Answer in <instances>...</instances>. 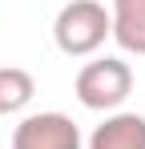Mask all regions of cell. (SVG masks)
<instances>
[{"mask_svg":"<svg viewBox=\"0 0 145 149\" xmlns=\"http://www.w3.org/2000/svg\"><path fill=\"white\" fill-rule=\"evenodd\" d=\"M32 93H36V85H32V77L24 73V69H16V65L0 69V117L24 109L32 101Z\"/></svg>","mask_w":145,"mask_h":149,"instance_id":"cell-6","label":"cell"},{"mask_svg":"<svg viewBox=\"0 0 145 149\" xmlns=\"http://www.w3.org/2000/svg\"><path fill=\"white\" fill-rule=\"evenodd\" d=\"M113 36L125 52L145 56V0H113Z\"/></svg>","mask_w":145,"mask_h":149,"instance_id":"cell-5","label":"cell"},{"mask_svg":"<svg viewBox=\"0 0 145 149\" xmlns=\"http://www.w3.org/2000/svg\"><path fill=\"white\" fill-rule=\"evenodd\" d=\"M129 93H133V73L125 61L105 56L77 73V101L85 109H117Z\"/></svg>","mask_w":145,"mask_h":149,"instance_id":"cell-2","label":"cell"},{"mask_svg":"<svg viewBox=\"0 0 145 149\" xmlns=\"http://www.w3.org/2000/svg\"><path fill=\"white\" fill-rule=\"evenodd\" d=\"M109 32H113V20L105 12V4H97V0H72V4H65L61 16H56V24H52L56 45L69 56H85V52L101 49Z\"/></svg>","mask_w":145,"mask_h":149,"instance_id":"cell-1","label":"cell"},{"mask_svg":"<svg viewBox=\"0 0 145 149\" xmlns=\"http://www.w3.org/2000/svg\"><path fill=\"white\" fill-rule=\"evenodd\" d=\"M89 149H145V117L137 113H117L105 125H97Z\"/></svg>","mask_w":145,"mask_h":149,"instance_id":"cell-4","label":"cell"},{"mask_svg":"<svg viewBox=\"0 0 145 149\" xmlns=\"http://www.w3.org/2000/svg\"><path fill=\"white\" fill-rule=\"evenodd\" d=\"M12 149H81V129L65 113H36L16 125Z\"/></svg>","mask_w":145,"mask_h":149,"instance_id":"cell-3","label":"cell"}]
</instances>
